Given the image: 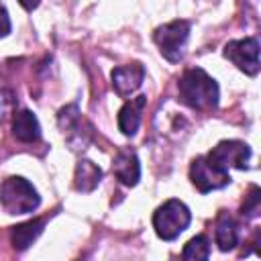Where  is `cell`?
<instances>
[{
	"label": "cell",
	"instance_id": "6da1fadb",
	"mask_svg": "<svg viewBox=\"0 0 261 261\" xmlns=\"http://www.w3.org/2000/svg\"><path fill=\"white\" fill-rule=\"evenodd\" d=\"M179 98L186 106L194 110H214L218 106V84L214 77H210L202 67L186 69L184 75L177 82Z\"/></svg>",
	"mask_w": 261,
	"mask_h": 261
},
{
	"label": "cell",
	"instance_id": "7a4b0ae2",
	"mask_svg": "<svg viewBox=\"0 0 261 261\" xmlns=\"http://www.w3.org/2000/svg\"><path fill=\"white\" fill-rule=\"evenodd\" d=\"M0 204L8 214H29L39 208L41 196L29 179L10 175L0 186Z\"/></svg>",
	"mask_w": 261,
	"mask_h": 261
},
{
	"label": "cell",
	"instance_id": "3957f363",
	"mask_svg": "<svg viewBox=\"0 0 261 261\" xmlns=\"http://www.w3.org/2000/svg\"><path fill=\"white\" fill-rule=\"evenodd\" d=\"M190 220H192L190 208L181 200L171 198V200L163 202L155 210V214H153V228H155L159 239L173 241V239H177L190 226Z\"/></svg>",
	"mask_w": 261,
	"mask_h": 261
},
{
	"label": "cell",
	"instance_id": "277c9868",
	"mask_svg": "<svg viewBox=\"0 0 261 261\" xmlns=\"http://www.w3.org/2000/svg\"><path fill=\"white\" fill-rule=\"evenodd\" d=\"M188 37H190L188 20H171V22L159 27L153 35L161 55L171 63H177L184 57V47L188 43Z\"/></svg>",
	"mask_w": 261,
	"mask_h": 261
},
{
	"label": "cell",
	"instance_id": "5b68a950",
	"mask_svg": "<svg viewBox=\"0 0 261 261\" xmlns=\"http://www.w3.org/2000/svg\"><path fill=\"white\" fill-rule=\"evenodd\" d=\"M190 179L198 188L200 194H208L212 190H220L230 184V173L228 169H222L216 165L208 155L196 157L190 165Z\"/></svg>",
	"mask_w": 261,
	"mask_h": 261
},
{
	"label": "cell",
	"instance_id": "8992f818",
	"mask_svg": "<svg viewBox=\"0 0 261 261\" xmlns=\"http://www.w3.org/2000/svg\"><path fill=\"white\" fill-rule=\"evenodd\" d=\"M224 57L230 59L241 71L247 75L259 73V41L255 37H245L237 41H228L224 45Z\"/></svg>",
	"mask_w": 261,
	"mask_h": 261
},
{
	"label": "cell",
	"instance_id": "52a82bcc",
	"mask_svg": "<svg viewBox=\"0 0 261 261\" xmlns=\"http://www.w3.org/2000/svg\"><path fill=\"white\" fill-rule=\"evenodd\" d=\"M208 157L222 169H230V167L247 169V163L251 159V149L243 141H220L216 147H212Z\"/></svg>",
	"mask_w": 261,
	"mask_h": 261
},
{
	"label": "cell",
	"instance_id": "ba28073f",
	"mask_svg": "<svg viewBox=\"0 0 261 261\" xmlns=\"http://www.w3.org/2000/svg\"><path fill=\"white\" fill-rule=\"evenodd\" d=\"M110 80H112V88L114 92L120 96V98H126L130 96L135 90L141 88L143 80H145V67L141 63H128V65H120V67H114L112 73H110Z\"/></svg>",
	"mask_w": 261,
	"mask_h": 261
},
{
	"label": "cell",
	"instance_id": "9c48e42d",
	"mask_svg": "<svg viewBox=\"0 0 261 261\" xmlns=\"http://www.w3.org/2000/svg\"><path fill=\"white\" fill-rule=\"evenodd\" d=\"M112 173L116 179L128 188L139 184L141 177V163L133 149H120L112 159Z\"/></svg>",
	"mask_w": 261,
	"mask_h": 261
},
{
	"label": "cell",
	"instance_id": "30bf717a",
	"mask_svg": "<svg viewBox=\"0 0 261 261\" xmlns=\"http://www.w3.org/2000/svg\"><path fill=\"white\" fill-rule=\"evenodd\" d=\"M145 104H147V96H137V98L128 100V102L118 110V128H120L122 135L133 137V135L139 130L141 114H143Z\"/></svg>",
	"mask_w": 261,
	"mask_h": 261
},
{
	"label": "cell",
	"instance_id": "8fae6325",
	"mask_svg": "<svg viewBox=\"0 0 261 261\" xmlns=\"http://www.w3.org/2000/svg\"><path fill=\"white\" fill-rule=\"evenodd\" d=\"M12 135L20 143H35L41 137V126L31 110H18L12 116Z\"/></svg>",
	"mask_w": 261,
	"mask_h": 261
},
{
	"label": "cell",
	"instance_id": "7c38bea8",
	"mask_svg": "<svg viewBox=\"0 0 261 261\" xmlns=\"http://www.w3.org/2000/svg\"><path fill=\"white\" fill-rule=\"evenodd\" d=\"M214 239H216V245L220 251H230L239 245V224L230 214H226V212L218 214Z\"/></svg>",
	"mask_w": 261,
	"mask_h": 261
},
{
	"label": "cell",
	"instance_id": "4fadbf2b",
	"mask_svg": "<svg viewBox=\"0 0 261 261\" xmlns=\"http://www.w3.org/2000/svg\"><path fill=\"white\" fill-rule=\"evenodd\" d=\"M43 226H45V220L43 218H35V220H29V222H22V224L12 226V230H10L12 247L16 251L29 249L33 245V241L43 232Z\"/></svg>",
	"mask_w": 261,
	"mask_h": 261
},
{
	"label": "cell",
	"instance_id": "5bb4252c",
	"mask_svg": "<svg viewBox=\"0 0 261 261\" xmlns=\"http://www.w3.org/2000/svg\"><path fill=\"white\" fill-rule=\"evenodd\" d=\"M102 179V169L92 163L90 159H80L75 165V175H73V186L77 192H92Z\"/></svg>",
	"mask_w": 261,
	"mask_h": 261
},
{
	"label": "cell",
	"instance_id": "9a60e30c",
	"mask_svg": "<svg viewBox=\"0 0 261 261\" xmlns=\"http://www.w3.org/2000/svg\"><path fill=\"white\" fill-rule=\"evenodd\" d=\"M181 257L188 261H200V259H208L210 257V241L204 234H198L194 239H190L181 251Z\"/></svg>",
	"mask_w": 261,
	"mask_h": 261
},
{
	"label": "cell",
	"instance_id": "2e32d148",
	"mask_svg": "<svg viewBox=\"0 0 261 261\" xmlns=\"http://www.w3.org/2000/svg\"><path fill=\"white\" fill-rule=\"evenodd\" d=\"M259 204H261V192H259L257 186H253L251 192H249V196L245 198V204L241 206V214H243L245 218L255 216V214L259 212Z\"/></svg>",
	"mask_w": 261,
	"mask_h": 261
},
{
	"label": "cell",
	"instance_id": "e0dca14e",
	"mask_svg": "<svg viewBox=\"0 0 261 261\" xmlns=\"http://www.w3.org/2000/svg\"><path fill=\"white\" fill-rule=\"evenodd\" d=\"M10 33V16L4 4H0V37H6Z\"/></svg>",
	"mask_w": 261,
	"mask_h": 261
},
{
	"label": "cell",
	"instance_id": "ac0fdd59",
	"mask_svg": "<svg viewBox=\"0 0 261 261\" xmlns=\"http://www.w3.org/2000/svg\"><path fill=\"white\" fill-rule=\"evenodd\" d=\"M18 2H20V6H22V8L33 10V8H37V6H39V2H41V0H18Z\"/></svg>",
	"mask_w": 261,
	"mask_h": 261
}]
</instances>
